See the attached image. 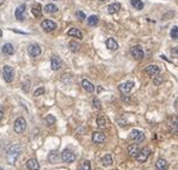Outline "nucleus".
Returning a JSON list of instances; mask_svg holds the SVG:
<instances>
[{"mask_svg": "<svg viewBox=\"0 0 178 170\" xmlns=\"http://www.w3.org/2000/svg\"><path fill=\"white\" fill-rule=\"evenodd\" d=\"M22 151H23V149H22V146L19 144H17V143L11 144L6 150V160H7V163L10 165H15L16 162L18 160V158L21 157Z\"/></svg>", "mask_w": 178, "mask_h": 170, "instance_id": "1", "label": "nucleus"}, {"mask_svg": "<svg viewBox=\"0 0 178 170\" xmlns=\"http://www.w3.org/2000/svg\"><path fill=\"white\" fill-rule=\"evenodd\" d=\"M25 129H27V121H25V119L22 118V116L17 118L16 121H15V123H13V131H15V133L22 134Z\"/></svg>", "mask_w": 178, "mask_h": 170, "instance_id": "2", "label": "nucleus"}, {"mask_svg": "<svg viewBox=\"0 0 178 170\" xmlns=\"http://www.w3.org/2000/svg\"><path fill=\"white\" fill-rule=\"evenodd\" d=\"M3 75H4V79L7 83H12L13 78H15V69H13V67H11L9 65H5L3 67Z\"/></svg>", "mask_w": 178, "mask_h": 170, "instance_id": "3", "label": "nucleus"}, {"mask_svg": "<svg viewBox=\"0 0 178 170\" xmlns=\"http://www.w3.org/2000/svg\"><path fill=\"white\" fill-rule=\"evenodd\" d=\"M130 54H131V56H132L135 60H138V61L144 58V52H143V49H142V47H141L140 44L134 46V47L130 49Z\"/></svg>", "mask_w": 178, "mask_h": 170, "instance_id": "4", "label": "nucleus"}, {"mask_svg": "<svg viewBox=\"0 0 178 170\" xmlns=\"http://www.w3.org/2000/svg\"><path fill=\"white\" fill-rule=\"evenodd\" d=\"M134 86H135V81H132V80H126V81L119 84L118 89H119V91H120L123 95H126V94H129V92L134 89Z\"/></svg>", "mask_w": 178, "mask_h": 170, "instance_id": "5", "label": "nucleus"}, {"mask_svg": "<svg viewBox=\"0 0 178 170\" xmlns=\"http://www.w3.org/2000/svg\"><path fill=\"white\" fill-rule=\"evenodd\" d=\"M61 160L65 162V163H72V162L76 160V154L73 153V151H71L69 149H65L61 152Z\"/></svg>", "mask_w": 178, "mask_h": 170, "instance_id": "6", "label": "nucleus"}, {"mask_svg": "<svg viewBox=\"0 0 178 170\" xmlns=\"http://www.w3.org/2000/svg\"><path fill=\"white\" fill-rule=\"evenodd\" d=\"M130 138L136 143V144H140L142 141H144V133L140 129H132L131 133H130Z\"/></svg>", "mask_w": 178, "mask_h": 170, "instance_id": "7", "label": "nucleus"}, {"mask_svg": "<svg viewBox=\"0 0 178 170\" xmlns=\"http://www.w3.org/2000/svg\"><path fill=\"white\" fill-rule=\"evenodd\" d=\"M149 156H150V149L144 147V149H142V150L138 151V154L136 156V159H137L138 163H144V162H147V159L149 158Z\"/></svg>", "mask_w": 178, "mask_h": 170, "instance_id": "8", "label": "nucleus"}, {"mask_svg": "<svg viewBox=\"0 0 178 170\" xmlns=\"http://www.w3.org/2000/svg\"><path fill=\"white\" fill-rule=\"evenodd\" d=\"M41 28L46 33H51V31H54L57 29V23L53 22V21H51V19H45L41 23Z\"/></svg>", "mask_w": 178, "mask_h": 170, "instance_id": "9", "label": "nucleus"}, {"mask_svg": "<svg viewBox=\"0 0 178 170\" xmlns=\"http://www.w3.org/2000/svg\"><path fill=\"white\" fill-rule=\"evenodd\" d=\"M28 53L31 58H37L41 55V47L37 43H31L28 47Z\"/></svg>", "mask_w": 178, "mask_h": 170, "instance_id": "10", "label": "nucleus"}, {"mask_svg": "<svg viewBox=\"0 0 178 170\" xmlns=\"http://www.w3.org/2000/svg\"><path fill=\"white\" fill-rule=\"evenodd\" d=\"M25 10H27V5H25V4H22V5H19V6L16 9V11H15V17L17 18V21L23 22V21L25 19Z\"/></svg>", "mask_w": 178, "mask_h": 170, "instance_id": "11", "label": "nucleus"}, {"mask_svg": "<svg viewBox=\"0 0 178 170\" xmlns=\"http://www.w3.org/2000/svg\"><path fill=\"white\" fill-rule=\"evenodd\" d=\"M63 60L59 58V56H57V55H52V58H51V67H52V69L53 71H58V69H60L61 67H63Z\"/></svg>", "mask_w": 178, "mask_h": 170, "instance_id": "12", "label": "nucleus"}, {"mask_svg": "<svg viewBox=\"0 0 178 170\" xmlns=\"http://www.w3.org/2000/svg\"><path fill=\"white\" fill-rule=\"evenodd\" d=\"M144 73L146 74H148L149 77H155V75H158V74H160V68H159V66H156V65H148L146 68H144Z\"/></svg>", "mask_w": 178, "mask_h": 170, "instance_id": "13", "label": "nucleus"}, {"mask_svg": "<svg viewBox=\"0 0 178 170\" xmlns=\"http://www.w3.org/2000/svg\"><path fill=\"white\" fill-rule=\"evenodd\" d=\"M92 140L95 144H102L106 140V135L102 132H94L93 135H92Z\"/></svg>", "mask_w": 178, "mask_h": 170, "instance_id": "14", "label": "nucleus"}, {"mask_svg": "<svg viewBox=\"0 0 178 170\" xmlns=\"http://www.w3.org/2000/svg\"><path fill=\"white\" fill-rule=\"evenodd\" d=\"M25 166L29 170H40V163L37 162L36 158H30L25 162Z\"/></svg>", "mask_w": 178, "mask_h": 170, "instance_id": "15", "label": "nucleus"}, {"mask_svg": "<svg viewBox=\"0 0 178 170\" xmlns=\"http://www.w3.org/2000/svg\"><path fill=\"white\" fill-rule=\"evenodd\" d=\"M138 151H140L138 144H131L128 146V154L131 158H136V156L138 154Z\"/></svg>", "mask_w": 178, "mask_h": 170, "instance_id": "16", "label": "nucleus"}, {"mask_svg": "<svg viewBox=\"0 0 178 170\" xmlns=\"http://www.w3.org/2000/svg\"><path fill=\"white\" fill-rule=\"evenodd\" d=\"M82 88L87 91V92H89V94H92V92H94V90H95V86L93 85V83L92 81H89L88 79H83L82 80Z\"/></svg>", "mask_w": 178, "mask_h": 170, "instance_id": "17", "label": "nucleus"}, {"mask_svg": "<svg viewBox=\"0 0 178 170\" xmlns=\"http://www.w3.org/2000/svg\"><path fill=\"white\" fill-rule=\"evenodd\" d=\"M1 52H3L4 55H7V56L13 55V54H15V47H13L12 43H5V44L1 47Z\"/></svg>", "mask_w": 178, "mask_h": 170, "instance_id": "18", "label": "nucleus"}, {"mask_svg": "<svg viewBox=\"0 0 178 170\" xmlns=\"http://www.w3.org/2000/svg\"><path fill=\"white\" fill-rule=\"evenodd\" d=\"M67 36L77 37L78 40H82V38H83V33H82L78 28H70V29L67 30Z\"/></svg>", "mask_w": 178, "mask_h": 170, "instance_id": "19", "label": "nucleus"}, {"mask_svg": "<svg viewBox=\"0 0 178 170\" xmlns=\"http://www.w3.org/2000/svg\"><path fill=\"white\" fill-rule=\"evenodd\" d=\"M155 170H168V163L164 158H159L155 163Z\"/></svg>", "mask_w": 178, "mask_h": 170, "instance_id": "20", "label": "nucleus"}, {"mask_svg": "<svg viewBox=\"0 0 178 170\" xmlns=\"http://www.w3.org/2000/svg\"><path fill=\"white\" fill-rule=\"evenodd\" d=\"M106 47H107L110 50H117V49L119 48L118 42H117L114 38H112V37H110V38L106 40Z\"/></svg>", "mask_w": 178, "mask_h": 170, "instance_id": "21", "label": "nucleus"}, {"mask_svg": "<svg viewBox=\"0 0 178 170\" xmlns=\"http://www.w3.org/2000/svg\"><path fill=\"white\" fill-rule=\"evenodd\" d=\"M177 123H178V120H177L176 116L168 121V129H170V132L173 133V134H177V131H178V128H177Z\"/></svg>", "mask_w": 178, "mask_h": 170, "instance_id": "22", "label": "nucleus"}, {"mask_svg": "<svg viewBox=\"0 0 178 170\" xmlns=\"http://www.w3.org/2000/svg\"><path fill=\"white\" fill-rule=\"evenodd\" d=\"M120 4L119 3H112L111 5H108V7H107V12L110 13V15H114V13H117L119 10H120Z\"/></svg>", "mask_w": 178, "mask_h": 170, "instance_id": "23", "label": "nucleus"}, {"mask_svg": "<svg viewBox=\"0 0 178 170\" xmlns=\"http://www.w3.org/2000/svg\"><path fill=\"white\" fill-rule=\"evenodd\" d=\"M31 13H33V16L34 17H41V15H42V6H41V4H35V5H33V7H31Z\"/></svg>", "mask_w": 178, "mask_h": 170, "instance_id": "24", "label": "nucleus"}, {"mask_svg": "<svg viewBox=\"0 0 178 170\" xmlns=\"http://www.w3.org/2000/svg\"><path fill=\"white\" fill-rule=\"evenodd\" d=\"M58 158H59V153L57 150H52L51 152H48V162L54 164L58 162Z\"/></svg>", "mask_w": 178, "mask_h": 170, "instance_id": "25", "label": "nucleus"}, {"mask_svg": "<svg viewBox=\"0 0 178 170\" xmlns=\"http://www.w3.org/2000/svg\"><path fill=\"white\" fill-rule=\"evenodd\" d=\"M101 164L104 165V166H110V165H112L113 164V158H112V156L110 154V153H107V154H105L102 158H101Z\"/></svg>", "mask_w": 178, "mask_h": 170, "instance_id": "26", "label": "nucleus"}, {"mask_svg": "<svg viewBox=\"0 0 178 170\" xmlns=\"http://www.w3.org/2000/svg\"><path fill=\"white\" fill-rule=\"evenodd\" d=\"M98 23H99V17L96 15H92L87 18V24L89 27H96Z\"/></svg>", "mask_w": 178, "mask_h": 170, "instance_id": "27", "label": "nucleus"}, {"mask_svg": "<svg viewBox=\"0 0 178 170\" xmlns=\"http://www.w3.org/2000/svg\"><path fill=\"white\" fill-rule=\"evenodd\" d=\"M45 12L46 13H55V12H58V6L55 4H47L45 6Z\"/></svg>", "mask_w": 178, "mask_h": 170, "instance_id": "28", "label": "nucleus"}, {"mask_svg": "<svg viewBox=\"0 0 178 170\" xmlns=\"http://www.w3.org/2000/svg\"><path fill=\"white\" fill-rule=\"evenodd\" d=\"M81 48V44L77 42V41H71L69 42V49L72 52V53H77Z\"/></svg>", "mask_w": 178, "mask_h": 170, "instance_id": "29", "label": "nucleus"}, {"mask_svg": "<svg viewBox=\"0 0 178 170\" xmlns=\"http://www.w3.org/2000/svg\"><path fill=\"white\" fill-rule=\"evenodd\" d=\"M131 5L136 9V10H142L144 7V4L142 0H131Z\"/></svg>", "mask_w": 178, "mask_h": 170, "instance_id": "30", "label": "nucleus"}, {"mask_svg": "<svg viewBox=\"0 0 178 170\" xmlns=\"http://www.w3.org/2000/svg\"><path fill=\"white\" fill-rule=\"evenodd\" d=\"M96 123H98V126H99L100 128H106V126H107V120H106L105 118H102V116H99V118H96Z\"/></svg>", "mask_w": 178, "mask_h": 170, "instance_id": "31", "label": "nucleus"}, {"mask_svg": "<svg viewBox=\"0 0 178 170\" xmlns=\"http://www.w3.org/2000/svg\"><path fill=\"white\" fill-rule=\"evenodd\" d=\"M55 122H57V120H55V118H54L53 115H47V116L45 118V123H46L47 126H53Z\"/></svg>", "mask_w": 178, "mask_h": 170, "instance_id": "32", "label": "nucleus"}, {"mask_svg": "<svg viewBox=\"0 0 178 170\" xmlns=\"http://www.w3.org/2000/svg\"><path fill=\"white\" fill-rule=\"evenodd\" d=\"M81 170H92V165H90V162L88 159L83 160L82 165H81Z\"/></svg>", "mask_w": 178, "mask_h": 170, "instance_id": "33", "label": "nucleus"}, {"mask_svg": "<svg viewBox=\"0 0 178 170\" xmlns=\"http://www.w3.org/2000/svg\"><path fill=\"white\" fill-rule=\"evenodd\" d=\"M171 37H172L173 40H177V38H178V27H177V25H174V27L172 28V30H171Z\"/></svg>", "mask_w": 178, "mask_h": 170, "instance_id": "34", "label": "nucleus"}, {"mask_svg": "<svg viewBox=\"0 0 178 170\" xmlns=\"http://www.w3.org/2000/svg\"><path fill=\"white\" fill-rule=\"evenodd\" d=\"M93 107L96 108V109H101V102H100L99 98H96V97L93 98Z\"/></svg>", "mask_w": 178, "mask_h": 170, "instance_id": "35", "label": "nucleus"}, {"mask_svg": "<svg viewBox=\"0 0 178 170\" xmlns=\"http://www.w3.org/2000/svg\"><path fill=\"white\" fill-rule=\"evenodd\" d=\"M45 94V88H39V89H36L35 90V92H34V96L35 97H39V96H41V95H43Z\"/></svg>", "mask_w": 178, "mask_h": 170, "instance_id": "36", "label": "nucleus"}, {"mask_svg": "<svg viewBox=\"0 0 178 170\" xmlns=\"http://www.w3.org/2000/svg\"><path fill=\"white\" fill-rule=\"evenodd\" d=\"M174 16V12L173 11H170V12H167V13H165V15H162V21H166V19H170V17H173Z\"/></svg>", "mask_w": 178, "mask_h": 170, "instance_id": "37", "label": "nucleus"}, {"mask_svg": "<svg viewBox=\"0 0 178 170\" xmlns=\"http://www.w3.org/2000/svg\"><path fill=\"white\" fill-rule=\"evenodd\" d=\"M22 88H23V90H24L25 92H28V91L30 90V80H29V81H25V83L23 84Z\"/></svg>", "mask_w": 178, "mask_h": 170, "instance_id": "38", "label": "nucleus"}, {"mask_svg": "<svg viewBox=\"0 0 178 170\" xmlns=\"http://www.w3.org/2000/svg\"><path fill=\"white\" fill-rule=\"evenodd\" d=\"M76 16H77L81 21H84V19L87 18V17H85V15H84V12H82V11H77V12H76Z\"/></svg>", "mask_w": 178, "mask_h": 170, "instance_id": "39", "label": "nucleus"}, {"mask_svg": "<svg viewBox=\"0 0 178 170\" xmlns=\"http://www.w3.org/2000/svg\"><path fill=\"white\" fill-rule=\"evenodd\" d=\"M4 114H5V110H4V108H3V107H0V121L3 120V118H4Z\"/></svg>", "mask_w": 178, "mask_h": 170, "instance_id": "40", "label": "nucleus"}, {"mask_svg": "<svg viewBox=\"0 0 178 170\" xmlns=\"http://www.w3.org/2000/svg\"><path fill=\"white\" fill-rule=\"evenodd\" d=\"M122 100H123V101H125V102H128V103L130 102V98H129L128 96H124V95H122Z\"/></svg>", "mask_w": 178, "mask_h": 170, "instance_id": "41", "label": "nucleus"}, {"mask_svg": "<svg viewBox=\"0 0 178 170\" xmlns=\"http://www.w3.org/2000/svg\"><path fill=\"white\" fill-rule=\"evenodd\" d=\"M4 3H5V0H0V6L4 5Z\"/></svg>", "mask_w": 178, "mask_h": 170, "instance_id": "42", "label": "nucleus"}, {"mask_svg": "<svg viewBox=\"0 0 178 170\" xmlns=\"http://www.w3.org/2000/svg\"><path fill=\"white\" fill-rule=\"evenodd\" d=\"M1 35H3V31H1V30H0V36H1Z\"/></svg>", "mask_w": 178, "mask_h": 170, "instance_id": "43", "label": "nucleus"}, {"mask_svg": "<svg viewBox=\"0 0 178 170\" xmlns=\"http://www.w3.org/2000/svg\"><path fill=\"white\" fill-rule=\"evenodd\" d=\"M0 170H4V169H3V168H1V166H0Z\"/></svg>", "mask_w": 178, "mask_h": 170, "instance_id": "44", "label": "nucleus"}, {"mask_svg": "<svg viewBox=\"0 0 178 170\" xmlns=\"http://www.w3.org/2000/svg\"><path fill=\"white\" fill-rule=\"evenodd\" d=\"M99 1H105V0H99Z\"/></svg>", "mask_w": 178, "mask_h": 170, "instance_id": "45", "label": "nucleus"}, {"mask_svg": "<svg viewBox=\"0 0 178 170\" xmlns=\"http://www.w3.org/2000/svg\"><path fill=\"white\" fill-rule=\"evenodd\" d=\"M53 1H58V0H53Z\"/></svg>", "mask_w": 178, "mask_h": 170, "instance_id": "46", "label": "nucleus"}]
</instances>
